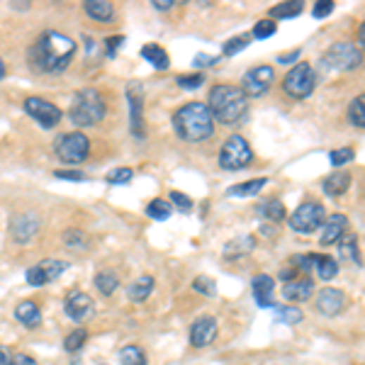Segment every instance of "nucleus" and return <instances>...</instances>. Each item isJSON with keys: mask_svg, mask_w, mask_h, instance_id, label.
<instances>
[{"mask_svg": "<svg viewBox=\"0 0 365 365\" xmlns=\"http://www.w3.org/2000/svg\"><path fill=\"white\" fill-rule=\"evenodd\" d=\"M41 226V219L32 212H25V214H15L10 219V236H13L15 243H30L32 239L37 236Z\"/></svg>", "mask_w": 365, "mask_h": 365, "instance_id": "obj_13", "label": "nucleus"}, {"mask_svg": "<svg viewBox=\"0 0 365 365\" xmlns=\"http://www.w3.org/2000/svg\"><path fill=\"white\" fill-rule=\"evenodd\" d=\"M346 307V295L336 288H326L316 295V309L324 316H338Z\"/></svg>", "mask_w": 365, "mask_h": 365, "instance_id": "obj_16", "label": "nucleus"}, {"mask_svg": "<svg viewBox=\"0 0 365 365\" xmlns=\"http://www.w3.org/2000/svg\"><path fill=\"white\" fill-rule=\"evenodd\" d=\"M176 81H178V86L181 88H200L203 86V81H205V76L203 73H195V76H178Z\"/></svg>", "mask_w": 365, "mask_h": 365, "instance_id": "obj_46", "label": "nucleus"}, {"mask_svg": "<svg viewBox=\"0 0 365 365\" xmlns=\"http://www.w3.org/2000/svg\"><path fill=\"white\" fill-rule=\"evenodd\" d=\"M124 37H110L108 39V56H115V49H120Z\"/></svg>", "mask_w": 365, "mask_h": 365, "instance_id": "obj_51", "label": "nucleus"}, {"mask_svg": "<svg viewBox=\"0 0 365 365\" xmlns=\"http://www.w3.org/2000/svg\"><path fill=\"white\" fill-rule=\"evenodd\" d=\"M275 32H278V25L273 23V20H261V23L253 27V34L256 39H268V37H273Z\"/></svg>", "mask_w": 365, "mask_h": 365, "instance_id": "obj_42", "label": "nucleus"}, {"mask_svg": "<svg viewBox=\"0 0 365 365\" xmlns=\"http://www.w3.org/2000/svg\"><path fill=\"white\" fill-rule=\"evenodd\" d=\"M86 13H88V18H93V20H98V23H113V18H115V8H113V3H108V0H88L86 5Z\"/></svg>", "mask_w": 365, "mask_h": 365, "instance_id": "obj_22", "label": "nucleus"}, {"mask_svg": "<svg viewBox=\"0 0 365 365\" xmlns=\"http://www.w3.org/2000/svg\"><path fill=\"white\" fill-rule=\"evenodd\" d=\"M305 10L302 0H293V3H280L271 8V18L273 20H288V18H295Z\"/></svg>", "mask_w": 365, "mask_h": 365, "instance_id": "obj_31", "label": "nucleus"}, {"mask_svg": "<svg viewBox=\"0 0 365 365\" xmlns=\"http://www.w3.org/2000/svg\"><path fill=\"white\" fill-rule=\"evenodd\" d=\"M316 256H319V253H302V256H295L293 268L297 273H312V268L316 266Z\"/></svg>", "mask_w": 365, "mask_h": 365, "instance_id": "obj_38", "label": "nucleus"}, {"mask_svg": "<svg viewBox=\"0 0 365 365\" xmlns=\"http://www.w3.org/2000/svg\"><path fill=\"white\" fill-rule=\"evenodd\" d=\"M56 156L61 158L63 163H71V166H78L88 158L91 153V141L83 132H68V134L59 136L56 141Z\"/></svg>", "mask_w": 365, "mask_h": 365, "instance_id": "obj_8", "label": "nucleus"}, {"mask_svg": "<svg viewBox=\"0 0 365 365\" xmlns=\"http://www.w3.org/2000/svg\"><path fill=\"white\" fill-rule=\"evenodd\" d=\"M251 39H253L251 34H241V37H234V39H229V41L224 44V56L239 54L241 49H246V46L251 44Z\"/></svg>", "mask_w": 365, "mask_h": 365, "instance_id": "obj_39", "label": "nucleus"}, {"mask_svg": "<svg viewBox=\"0 0 365 365\" xmlns=\"http://www.w3.org/2000/svg\"><path fill=\"white\" fill-rule=\"evenodd\" d=\"M105 113H108V108H105L103 95L93 91V88H86L73 98L68 117L76 127H93L105 117Z\"/></svg>", "mask_w": 365, "mask_h": 365, "instance_id": "obj_4", "label": "nucleus"}, {"mask_svg": "<svg viewBox=\"0 0 365 365\" xmlns=\"http://www.w3.org/2000/svg\"><path fill=\"white\" fill-rule=\"evenodd\" d=\"M151 293H153V278L151 275H139V278L129 285V290H127V295H129L132 302H144Z\"/></svg>", "mask_w": 365, "mask_h": 365, "instance_id": "obj_24", "label": "nucleus"}, {"mask_svg": "<svg viewBox=\"0 0 365 365\" xmlns=\"http://www.w3.org/2000/svg\"><path fill=\"white\" fill-rule=\"evenodd\" d=\"M283 88H285V93H288L290 98H295V100L309 98V95L314 93V88H316L314 68H312L309 63H305V61L297 63V66H293V71H288V76H285Z\"/></svg>", "mask_w": 365, "mask_h": 365, "instance_id": "obj_6", "label": "nucleus"}, {"mask_svg": "<svg viewBox=\"0 0 365 365\" xmlns=\"http://www.w3.org/2000/svg\"><path fill=\"white\" fill-rule=\"evenodd\" d=\"M336 243H338V256H343L346 261H353L356 266H361V251H358L356 234H343Z\"/></svg>", "mask_w": 365, "mask_h": 365, "instance_id": "obj_28", "label": "nucleus"}, {"mask_svg": "<svg viewBox=\"0 0 365 365\" xmlns=\"http://www.w3.org/2000/svg\"><path fill=\"white\" fill-rule=\"evenodd\" d=\"M210 113L222 124H236L243 122L248 115V98L243 95L241 88L234 86H214L210 91Z\"/></svg>", "mask_w": 365, "mask_h": 365, "instance_id": "obj_3", "label": "nucleus"}, {"mask_svg": "<svg viewBox=\"0 0 365 365\" xmlns=\"http://www.w3.org/2000/svg\"><path fill=\"white\" fill-rule=\"evenodd\" d=\"M76 54V41L61 32H44L41 39L30 49V61L34 68L46 73H56L71 63Z\"/></svg>", "mask_w": 365, "mask_h": 365, "instance_id": "obj_1", "label": "nucleus"}, {"mask_svg": "<svg viewBox=\"0 0 365 365\" xmlns=\"http://www.w3.org/2000/svg\"><path fill=\"white\" fill-rule=\"evenodd\" d=\"M95 288H98L100 295H105V297H110V295L115 293V290L120 288V278L117 273L113 271H100L95 275Z\"/></svg>", "mask_w": 365, "mask_h": 365, "instance_id": "obj_30", "label": "nucleus"}, {"mask_svg": "<svg viewBox=\"0 0 365 365\" xmlns=\"http://www.w3.org/2000/svg\"><path fill=\"white\" fill-rule=\"evenodd\" d=\"M173 129L183 141H205L214 134V117L205 103H188L173 115Z\"/></svg>", "mask_w": 365, "mask_h": 365, "instance_id": "obj_2", "label": "nucleus"}, {"mask_svg": "<svg viewBox=\"0 0 365 365\" xmlns=\"http://www.w3.org/2000/svg\"><path fill=\"white\" fill-rule=\"evenodd\" d=\"M13 365H39V363L32 356H27V353H18V356L13 358Z\"/></svg>", "mask_w": 365, "mask_h": 365, "instance_id": "obj_50", "label": "nucleus"}, {"mask_svg": "<svg viewBox=\"0 0 365 365\" xmlns=\"http://www.w3.org/2000/svg\"><path fill=\"white\" fill-rule=\"evenodd\" d=\"M348 122L353 127H358V129H365V93L358 95L351 103V108H348Z\"/></svg>", "mask_w": 365, "mask_h": 365, "instance_id": "obj_32", "label": "nucleus"}, {"mask_svg": "<svg viewBox=\"0 0 365 365\" xmlns=\"http://www.w3.org/2000/svg\"><path fill=\"white\" fill-rule=\"evenodd\" d=\"M314 293V283L309 278H302V280H293V283H285V300L290 302H307Z\"/></svg>", "mask_w": 365, "mask_h": 365, "instance_id": "obj_20", "label": "nucleus"}, {"mask_svg": "<svg viewBox=\"0 0 365 365\" xmlns=\"http://www.w3.org/2000/svg\"><path fill=\"white\" fill-rule=\"evenodd\" d=\"M168 198H171V203L176 205L178 210H183V212H190V210H193V200H190L185 193H178V190H173Z\"/></svg>", "mask_w": 365, "mask_h": 365, "instance_id": "obj_45", "label": "nucleus"}, {"mask_svg": "<svg viewBox=\"0 0 365 365\" xmlns=\"http://www.w3.org/2000/svg\"><path fill=\"white\" fill-rule=\"evenodd\" d=\"M251 293H253V300H256L258 307H273L275 280L268 273H258L251 283Z\"/></svg>", "mask_w": 365, "mask_h": 365, "instance_id": "obj_18", "label": "nucleus"}, {"mask_svg": "<svg viewBox=\"0 0 365 365\" xmlns=\"http://www.w3.org/2000/svg\"><path fill=\"white\" fill-rule=\"evenodd\" d=\"M331 13H334V3H331V0H319V3L312 8V15H314V18H326V15H331Z\"/></svg>", "mask_w": 365, "mask_h": 365, "instance_id": "obj_47", "label": "nucleus"}, {"mask_svg": "<svg viewBox=\"0 0 365 365\" xmlns=\"http://www.w3.org/2000/svg\"><path fill=\"white\" fill-rule=\"evenodd\" d=\"M63 243H66V246H71V248H88L86 234H83V231H78V229L63 231Z\"/></svg>", "mask_w": 365, "mask_h": 365, "instance_id": "obj_41", "label": "nucleus"}, {"mask_svg": "<svg viewBox=\"0 0 365 365\" xmlns=\"http://www.w3.org/2000/svg\"><path fill=\"white\" fill-rule=\"evenodd\" d=\"M0 365H13V358H10L8 348H0Z\"/></svg>", "mask_w": 365, "mask_h": 365, "instance_id": "obj_54", "label": "nucleus"}, {"mask_svg": "<svg viewBox=\"0 0 365 365\" xmlns=\"http://www.w3.org/2000/svg\"><path fill=\"white\" fill-rule=\"evenodd\" d=\"M273 78H275V71L273 66H253L243 73V81H241V91L246 98H261L263 93L271 91L273 86Z\"/></svg>", "mask_w": 365, "mask_h": 365, "instance_id": "obj_10", "label": "nucleus"}, {"mask_svg": "<svg viewBox=\"0 0 365 365\" xmlns=\"http://www.w3.org/2000/svg\"><path fill=\"white\" fill-rule=\"evenodd\" d=\"M3 76H5V63L0 61V81H3Z\"/></svg>", "mask_w": 365, "mask_h": 365, "instance_id": "obj_56", "label": "nucleus"}, {"mask_svg": "<svg viewBox=\"0 0 365 365\" xmlns=\"http://www.w3.org/2000/svg\"><path fill=\"white\" fill-rule=\"evenodd\" d=\"M316 275L321 280H334L338 275V263L331 256H316Z\"/></svg>", "mask_w": 365, "mask_h": 365, "instance_id": "obj_33", "label": "nucleus"}, {"mask_svg": "<svg viewBox=\"0 0 365 365\" xmlns=\"http://www.w3.org/2000/svg\"><path fill=\"white\" fill-rule=\"evenodd\" d=\"M266 178H256V181H246V183H239V185H231L226 190L229 198H256L263 188H266Z\"/></svg>", "mask_w": 365, "mask_h": 365, "instance_id": "obj_26", "label": "nucleus"}, {"mask_svg": "<svg viewBox=\"0 0 365 365\" xmlns=\"http://www.w3.org/2000/svg\"><path fill=\"white\" fill-rule=\"evenodd\" d=\"M173 3H176V0H153V8L156 10H168V8H173Z\"/></svg>", "mask_w": 365, "mask_h": 365, "instance_id": "obj_53", "label": "nucleus"}, {"mask_svg": "<svg viewBox=\"0 0 365 365\" xmlns=\"http://www.w3.org/2000/svg\"><path fill=\"white\" fill-rule=\"evenodd\" d=\"M305 316L297 307H275V321H283V324H300Z\"/></svg>", "mask_w": 365, "mask_h": 365, "instance_id": "obj_35", "label": "nucleus"}, {"mask_svg": "<svg viewBox=\"0 0 365 365\" xmlns=\"http://www.w3.org/2000/svg\"><path fill=\"white\" fill-rule=\"evenodd\" d=\"M258 214H261L263 219H268V222H283L285 217H288V210H285L283 200L271 198V200H266V203L258 205Z\"/></svg>", "mask_w": 365, "mask_h": 365, "instance_id": "obj_27", "label": "nucleus"}, {"mask_svg": "<svg viewBox=\"0 0 365 365\" xmlns=\"http://www.w3.org/2000/svg\"><path fill=\"white\" fill-rule=\"evenodd\" d=\"M86 341H88V331L86 329H76V331H71V334L66 336V341H63V348H66L68 353H76Z\"/></svg>", "mask_w": 365, "mask_h": 365, "instance_id": "obj_37", "label": "nucleus"}, {"mask_svg": "<svg viewBox=\"0 0 365 365\" xmlns=\"http://www.w3.org/2000/svg\"><path fill=\"white\" fill-rule=\"evenodd\" d=\"M132 178H134V171H132V168H117V171L108 173V183H113V185H124V183H129Z\"/></svg>", "mask_w": 365, "mask_h": 365, "instance_id": "obj_43", "label": "nucleus"}, {"mask_svg": "<svg viewBox=\"0 0 365 365\" xmlns=\"http://www.w3.org/2000/svg\"><path fill=\"white\" fill-rule=\"evenodd\" d=\"M217 338V321L212 316H200L193 326H190V343L195 348H205L210 346Z\"/></svg>", "mask_w": 365, "mask_h": 365, "instance_id": "obj_17", "label": "nucleus"}, {"mask_svg": "<svg viewBox=\"0 0 365 365\" xmlns=\"http://www.w3.org/2000/svg\"><path fill=\"white\" fill-rule=\"evenodd\" d=\"M324 66L334 71H353L363 63V51L353 41H336L324 51Z\"/></svg>", "mask_w": 365, "mask_h": 365, "instance_id": "obj_5", "label": "nucleus"}, {"mask_svg": "<svg viewBox=\"0 0 365 365\" xmlns=\"http://www.w3.org/2000/svg\"><path fill=\"white\" fill-rule=\"evenodd\" d=\"M358 41H361V46L365 49V23L361 25V30H358Z\"/></svg>", "mask_w": 365, "mask_h": 365, "instance_id": "obj_55", "label": "nucleus"}, {"mask_svg": "<svg viewBox=\"0 0 365 365\" xmlns=\"http://www.w3.org/2000/svg\"><path fill=\"white\" fill-rule=\"evenodd\" d=\"M127 98H129V117H132V134L136 139H144V100H141V91L136 86L127 88Z\"/></svg>", "mask_w": 365, "mask_h": 365, "instance_id": "obj_14", "label": "nucleus"}, {"mask_svg": "<svg viewBox=\"0 0 365 365\" xmlns=\"http://www.w3.org/2000/svg\"><path fill=\"white\" fill-rule=\"evenodd\" d=\"M15 316H18L20 324L30 326V329H34V326H39L41 321V312L37 302H32V300H25V302H20L15 307Z\"/></svg>", "mask_w": 365, "mask_h": 365, "instance_id": "obj_21", "label": "nucleus"}, {"mask_svg": "<svg viewBox=\"0 0 365 365\" xmlns=\"http://www.w3.org/2000/svg\"><path fill=\"white\" fill-rule=\"evenodd\" d=\"M68 263L66 261H56V258H46V261L37 263V266H32L27 271V283L32 288H41V285L51 283V280H56L59 275L66 271Z\"/></svg>", "mask_w": 365, "mask_h": 365, "instance_id": "obj_12", "label": "nucleus"}, {"mask_svg": "<svg viewBox=\"0 0 365 365\" xmlns=\"http://www.w3.org/2000/svg\"><path fill=\"white\" fill-rule=\"evenodd\" d=\"M63 312L71 316L73 321H83L93 314V300L88 297L81 290H73L66 295V302H63Z\"/></svg>", "mask_w": 365, "mask_h": 365, "instance_id": "obj_15", "label": "nucleus"}, {"mask_svg": "<svg viewBox=\"0 0 365 365\" xmlns=\"http://www.w3.org/2000/svg\"><path fill=\"white\" fill-rule=\"evenodd\" d=\"M146 214L156 222H166L168 217H171V205H168L166 200H153V203L146 205Z\"/></svg>", "mask_w": 365, "mask_h": 365, "instance_id": "obj_36", "label": "nucleus"}, {"mask_svg": "<svg viewBox=\"0 0 365 365\" xmlns=\"http://www.w3.org/2000/svg\"><path fill=\"white\" fill-rule=\"evenodd\" d=\"M326 222V210L319 203H302L290 214V229L300 234H312Z\"/></svg>", "mask_w": 365, "mask_h": 365, "instance_id": "obj_9", "label": "nucleus"}, {"mask_svg": "<svg viewBox=\"0 0 365 365\" xmlns=\"http://www.w3.org/2000/svg\"><path fill=\"white\" fill-rule=\"evenodd\" d=\"M348 188H351V173H346V171L331 173V176L324 181V193L331 195V198H338V195H343Z\"/></svg>", "mask_w": 365, "mask_h": 365, "instance_id": "obj_23", "label": "nucleus"}, {"mask_svg": "<svg viewBox=\"0 0 365 365\" xmlns=\"http://www.w3.org/2000/svg\"><path fill=\"white\" fill-rule=\"evenodd\" d=\"M195 66H217L219 63V56H207V54H198L193 59Z\"/></svg>", "mask_w": 365, "mask_h": 365, "instance_id": "obj_48", "label": "nucleus"}, {"mask_svg": "<svg viewBox=\"0 0 365 365\" xmlns=\"http://www.w3.org/2000/svg\"><path fill=\"white\" fill-rule=\"evenodd\" d=\"M120 365H146V356L139 346H124L120 351Z\"/></svg>", "mask_w": 365, "mask_h": 365, "instance_id": "obj_34", "label": "nucleus"}, {"mask_svg": "<svg viewBox=\"0 0 365 365\" xmlns=\"http://www.w3.org/2000/svg\"><path fill=\"white\" fill-rule=\"evenodd\" d=\"M193 290H195V293H200V295H205V297H214V295H217L214 280H210L207 275H200V278H195Z\"/></svg>", "mask_w": 365, "mask_h": 365, "instance_id": "obj_40", "label": "nucleus"}, {"mask_svg": "<svg viewBox=\"0 0 365 365\" xmlns=\"http://www.w3.org/2000/svg\"><path fill=\"white\" fill-rule=\"evenodd\" d=\"M300 56V49H295V51H290V54H280L278 56V61L280 63H290V61H295Z\"/></svg>", "mask_w": 365, "mask_h": 365, "instance_id": "obj_52", "label": "nucleus"}, {"mask_svg": "<svg viewBox=\"0 0 365 365\" xmlns=\"http://www.w3.org/2000/svg\"><path fill=\"white\" fill-rule=\"evenodd\" d=\"M141 56H144L146 61L151 63L153 68H158V71H166L168 63H171V59H168L166 49L158 44H146L144 49H141Z\"/></svg>", "mask_w": 365, "mask_h": 365, "instance_id": "obj_29", "label": "nucleus"}, {"mask_svg": "<svg viewBox=\"0 0 365 365\" xmlns=\"http://www.w3.org/2000/svg\"><path fill=\"white\" fill-rule=\"evenodd\" d=\"M251 161H253V151L248 146V141L239 134H231L219 151V166L224 171H241Z\"/></svg>", "mask_w": 365, "mask_h": 365, "instance_id": "obj_7", "label": "nucleus"}, {"mask_svg": "<svg viewBox=\"0 0 365 365\" xmlns=\"http://www.w3.org/2000/svg\"><path fill=\"white\" fill-rule=\"evenodd\" d=\"M54 176L56 178H63V181H83V178H86L81 171H56Z\"/></svg>", "mask_w": 365, "mask_h": 365, "instance_id": "obj_49", "label": "nucleus"}, {"mask_svg": "<svg viewBox=\"0 0 365 365\" xmlns=\"http://www.w3.org/2000/svg\"><path fill=\"white\" fill-rule=\"evenodd\" d=\"M25 113L30 117H34L44 129H51V127H56L61 122V110L44 98H27L25 100Z\"/></svg>", "mask_w": 365, "mask_h": 365, "instance_id": "obj_11", "label": "nucleus"}, {"mask_svg": "<svg viewBox=\"0 0 365 365\" xmlns=\"http://www.w3.org/2000/svg\"><path fill=\"white\" fill-rule=\"evenodd\" d=\"M253 246H256L253 236H236L234 241H229L224 246V258H243L253 251Z\"/></svg>", "mask_w": 365, "mask_h": 365, "instance_id": "obj_25", "label": "nucleus"}, {"mask_svg": "<svg viewBox=\"0 0 365 365\" xmlns=\"http://www.w3.org/2000/svg\"><path fill=\"white\" fill-rule=\"evenodd\" d=\"M353 158V149L351 146H343V149H336V151H331L329 153V161H331V166H343V163H348Z\"/></svg>", "mask_w": 365, "mask_h": 365, "instance_id": "obj_44", "label": "nucleus"}, {"mask_svg": "<svg viewBox=\"0 0 365 365\" xmlns=\"http://www.w3.org/2000/svg\"><path fill=\"white\" fill-rule=\"evenodd\" d=\"M346 226H348V219L343 214L326 217L324 231H321V236H319V243L321 246H331V243H336L343 234H346Z\"/></svg>", "mask_w": 365, "mask_h": 365, "instance_id": "obj_19", "label": "nucleus"}]
</instances>
